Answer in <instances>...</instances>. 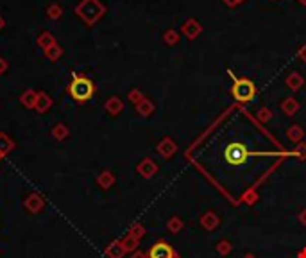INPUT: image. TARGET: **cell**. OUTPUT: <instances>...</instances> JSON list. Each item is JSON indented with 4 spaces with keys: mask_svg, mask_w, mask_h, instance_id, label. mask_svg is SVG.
Masks as SVG:
<instances>
[{
    "mask_svg": "<svg viewBox=\"0 0 306 258\" xmlns=\"http://www.w3.org/2000/svg\"><path fill=\"white\" fill-rule=\"evenodd\" d=\"M122 110H124V103L120 101V97H110V99L106 101V111L110 115L117 117V115L122 113Z\"/></svg>",
    "mask_w": 306,
    "mask_h": 258,
    "instance_id": "17",
    "label": "cell"
},
{
    "mask_svg": "<svg viewBox=\"0 0 306 258\" xmlns=\"http://www.w3.org/2000/svg\"><path fill=\"white\" fill-rule=\"evenodd\" d=\"M166 230H168L172 235H178V233H181L183 230H185V220L178 215H172L166 220Z\"/></svg>",
    "mask_w": 306,
    "mask_h": 258,
    "instance_id": "16",
    "label": "cell"
},
{
    "mask_svg": "<svg viewBox=\"0 0 306 258\" xmlns=\"http://www.w3.org/2000/svg\"><path fill=\"white\" fill-rule=\"evenodd\" d=\"M104 253H106L108 258H124L125 249H124V246H122V240H113V242L106 247Z\"/></svg>",
    "mask_w": 306,
    "mask_h": 258,
    "instance_id": "15",
    "label": "cell"
},
{
    "mask_svg": "<svg viewBox=\"0 0 306 258\" xmlns=\"http://www.w3.org/2000/svg\"><path fill=\"white\" fill-rule=\"evenodd\" d=\"M79 11L81 13H86V15L83 16V18H86L88 22H95V20L98 18V16L104 13V8H102L100 4H98L97 0H84L83 4H81V8H79Z\"/></svg>",
    "mask_w": 306,
    "mask_h": 258,
    "instance_id": "5",
    "label": "cell"
},
{
    "mask_svg": "<svg viewBox=\"0 0 306 258\" xmlns=\"http://www.w3.org/2000/svg\"><path fill=\"white\" fill-rule=\"evenodd\" d=\"M294 156L299 159V162H306V144L301 142L294 147Z\"/></svg>",
    "mask_w": 306,
    "mask_h": 258,
    "instance_id": "28",
    "label": "cell"
},
{
    "mask_svg": "<svg viewBox=\"0 0 306 258\" xmlns=\"http://www.w3.org/2000/svg\"><path fill=\"white\" fill-rule=\"evenodd\" d=\"M115 176H113V172L111 171H102L100 174H98V178H97V183H98V186L100 188H104V190H108V188H111V186L115 185Z\"/></svg>",
    "mask_w": 306,
    "mask_h": 258,
    "instance_id": "19",
    "label": "cell"
},
{
    "mask_svg": "<svg viewBox=\"0 0 306 258\" xmlns=\"http://www.w3.org/2000/svg\"><path fill=\"white\" fill-rule=\"evenodd\" d=\"M215 249H217V253H219L220 256H227V254H231V251H233V242H231V240H227V239H222V240H219V242H217Z\"/></svg>",
    "mask_w": 306,
    "mask_h": 258,
    "instance_id": "20",
    "label": "cell"
},
{
    "mask_svg": "<svg viewBox=\"0 0 306 258\" xmlns=\"http://www.w3.org/2000/svg\"><path fill=\"white\" fill-rule=\"evenodd\" d=\"M199 224H200V228H202L204 232H215V230L220 226L219 213L213 212V210L204 212L202 215H200V219H199Z\"/></svg>",
    "mask_w": 306,
    "mask_h": 258,
    "instance_id": "7",
    "label": "cell"
},
{
    "mask_svg": "<svg viewBox=\"0 0 306 258\" xmlns=\"http://www.w3.org/2000/svg\"><path fill=\"white\" fill-rule=\"evenodd\" d=\"M227 74L233 79V88H231V95L234 97V101L240 104H247L254 99L256 95V84L249 79V77H236L231 70H227Z\"/></svg>",
    "mask_w": 306,
    "mask_h": 258,
    "instance_id": "1",
    "label": "cell"
},
{
    "mask_svg": "<svg viewBox=\"0 0 306 258\" xmlns=\"http://www.w3.org/2000/svg\"><path fill=\"white\" fill-rule=\"evenodd\" d=\"M149 258H181V254L165 240H158L149 249Z\"/></svg>",
    "mask_w": 306,
    "mask_h": 258,
    "instance_id": "4",
    "label": "cell"
},
{
    "mask_svg": "<svg viewBox=\"0 0 306 258\" xmlns=\"http://www.w3.org/2000/svg\"><path fill=\"white\" fill-rule=\"evenodd\" d=\"M299 4H302V6H306V0H297Z\"/></svg>",
    "mask_w": 306,
    "mask_h": 258,
    "instance_id": "38",
    "label": "cell"
},
{
    "mask_svg": "<svg viewBox=\"0 0 306 258\" xmlns=\"http://www.w3.org/2000/svg\"><path fill=\"white\" fill-rule=\"evenodd\" d=\"M287 138L288 142H292V144H301L302 140H304V129L301 127L299 124H292L290 127H287Z\"/></svg>",
    "mask_w": 306,
    "mask_h": 258,
    "instance_id": "12",
    "label": "cell"
},
{
    "mask_svg": "<svg viewBox=\"0 0 306 258\" xmlns=\"http://www.w3.org/2000/svg\"><path fill=\"white\" fill-rule=\"evenodd\" d=\"M156 152H158L161 158L170 159L172 156L176 154V152H178V144H176L174 138L165 137L163 140H159L158 145H156Z\"/></svg>",
    "mask_w": 306,
    "mask_h": 258,
    "instance_id": "6",
    "label": "cell"
},
{
    "mask_svg": "<svg viewBox=\"0 0 306 258\" xmlns=\"http://www.w3.org/2000/svg\"><path fill=\"white\" fill-rule=\"evenodd\" d=\"M52 135H54V137H56V138H59V140H63V138H64V137H66V135H68V129L64 127L63 124H57L56 127H54Z\"/></svg>",
    "mask_w": 306,
    "mask_h": 258,
    "instance_id": "30",
    "label": "cell"
},
{
    "mask_svg": "<svg viewBox=\"0 0 306 258\" xmlns=\"http://www.w3.org/2000/svg\"><path fill=\"white\" fill-rule=\"evenodd\" d=\"M13 147H15V144H13L6 135H0V154H6V152H9Z\"/></svg>",
    "mask_w": 306,
    "mask_h": 258,
    "instance_id": "26",
    "label": "cell"
},
{
    "mask_svg": "<svg viewBox=\"0 0 306 258\" xmlns=\"http://www.w3.org/2000/svg\"><path fill=\"white\" fill-rule=\"evenodd\" d=\"M222 2L227 6V8H236V6L244 4V2H246V0H222Z\"/></svg>",
    "mask_w": 306,
    "mask_h": 258,
    "instance_id": "31",
    "label": "cell"
},
{
    "mask_svg": "<svg viewBox=\"0 0 306 258\" xmlns=\"http://www.w3.org/2000/svg\"><path fill=\"white\" fill-rule=\"evenodd\" d=\"M93 91H95V86L88 77L74 74V81L70 83V86H68V93L72 95L74 101H77V103H86L91 95H93Z\"/></svg>",
    "mask_w": 306,
    "mask_h": 258,
    "instance_id": "2",
    "label": "cell"
},
{
    "mask_svg": "<svg viewBox=\"0 0 306 258\" xmlns=\"http://www.w3.org/2000/svg\"><path fill=\"white\" fill-rule=\"evenodd\" d=\"M154 110H156V106L151 99H144L136 104V111H138V115H142V117H145V118L151 117V115L154 113Z\"/></svg>",
    "mask_w": 306,
    "mask_h": 258,
    "instance_id": "18",
    "label": "cell"
},
{
    "mask_svg": "<svg viewBox=\"0 0 306 258\" xmlns=\"http://www.w3.org/2000/svg\"><path fill=\"white\" fill-rule=\"evenodd\" d=\"M179 40H181V36H179V33L176 29H168L165 30V35H163V42L166 43V45H178Z\"/></svg>",
    "mask_w": 306,
    "mask_h": 258,
    "instance_id": "22",
    "label": "cell"
},
{
    "mask_svg": "<svg viewBox=\"0 0 306 258\" xmlns=\"http://www.w3.org/2000/svg\"><path fill=\"white\" fill-rule=\"evenodd\" d=\"M129 235H132L134 239H138V240H142V237H145V233H147V230H145V226L144 224H140V222H136V224H132L131 226V230H129Z\"/></svg>",
    "mask_w": 306,
    "mask_h": 258,
    "instance_id": "24",
    "label": "cell"
},
{
    "mask_svg": "<svg viewBox=\"0 0 306 258\" xmlns=\"http://www.w3.org/2000/svg\"><path fill=\"white\" fill-rule=\"evenodd\" d=\"M285 84H287L288 90L299 91L302 86H304V77H302L299 72H292V74H288V77L285 79Z\"/></svg>",
    "mask_w": 306,
    "mask_h": 258,
    "instance_id": "13",
    "label": "cell"
},
{
    "mask_svg": "<svg viewBox=\"0 0 306 258\" xmlns=\"http://www.w3.org/2000/svg\"><path fill=\"white\" fill-rule=\"evenodd\" d=\"M2 156H4V154H0V159H2Z\"/></svg>",
    "mask_w": 306,
    "mask_h": 258,
    "instance_id": "39",
    "label": "cell"
},
{
    "mask_svg": "<svg viewBox=\"0 0 306 258\" xmlns=\"http://www.w3.org/2000/svg\"><path fill=\"white\" fill-rule=\"evenodd\" d=\"M249 158V151L246 145H242L240 142H234L229 147L224 151V159L233 167H240L242 164H246V159Z\"/></svg>",
    "mask_w": 306,
    "mask_h": 258,
    "instance_id": "3",
    "label": "cell"
},
{
    "mask_svg": "<svg viewBox=\"0 0 306 258\" xmlns=\"http://www.w3.org/2000/svg\"><path fill=\"white\" fill-rule=\"evenodd\" d=\"M256 120L260 122V124H267V122L272 120V111L268 110L267 106H260L256 110Z\"/></svg>",
    "mask_w": 306,
    "mask_h": 258,
    "instance_id": "23",
    "label": "cell"
},
{
    "mask_svg": "<svg viewBox=\"0 0 306 258\" xmlns=\"http://www.w3.org/2000/svg\"><path fill=\"white\" fill-rule=\"evenodd\" d=\"M242 258H256V256H254V254L253 253H247V254H244V256Z\"/></svg>",
    "mask_w": 306,
    "mask_h": 258,
    "instance_id": "37",
    "label": "cell"
},
{
    "mask_svg": "<svg viewBox=\"0 0 306 258\" xmlns=\"http://www.w3.org/2000/svg\"><path fill=\"white\" fill-rule=\"evenodd\" d=\"M260 201V192L258 188H249L242 194V198L238 201V205H246V206H254L256 203Z\"/></svg>",
    "mask_w": 306,
    "mask_h": 258,
    "instance_id": "14",
    "label": "cell"
},
{
    "mask_svg": "<svg viewBox=\"0 0 306 258\" xmlns=\"http://www.w3.org/2000/svg\"><path fill=\"white\" fill-rule=\"evenodd\" d=\"M297 258H306V247H302L301 251L297 253Z\"/></svg>",
    "mask_w": 306,
    "mask_h": 258,
    "instance_id": "35",
    "label": "cell"
},
{
    "mask_svg": "<svg viewBox=\"0 0 306 258\" xmlns=\"http://www.w3.org/2000/svg\"><path fill=\"white\" fill-rule=\"evenodd\" d=\"M36 101H38V95L34 93V91H27V93L22 95V104L27 108L36 106Z\"/></svg>",
    "mask_w": 306,
    "mask_h": 258,
    "instance_id": "25",
    "label": "cell"
},
{
    "mask_svg": "<svg viewBox=\"0 0 306 258\" xmlns=\"http://www.w3.org/2000/svg\"><path fill=\"white\" fill-rule=\"evenodd\" d=\"M181 33L188 40H197L200 36V33H202V25H200V23L197 22L195 18H188L181 25Z\"/></svg>",
    "mask_w": 306,
    "mask_h": 258,
    "instance_id": "9",
    "label": "cell"
},
{
    "mask_svg": "<svg viewBox=\"0 0 306 258\" xmlns=\"http://www.w3.org/2000/svg\"><path fill=\"white\" fill-rule=\"evenodd\" d=\"M297 57H299V61H302V63H306V43L301 47V49L297 50Z\"/></svg>",
    "mask_w": 306,
    "mask_h": 258,
    "instance_id": "32",
    "label": "cell"
},
{
    "mask_svg": "<svg viewBox=\"0 0 306 258\" xmlns=\"http://www.w3.org/2000/svg\"><path fill=\"white\" fill-rule=\"evenodd\" d=\"M52 104V101L49 99V95H45V93H40L38 95V101H36V108H38L40 111H45L47 108Z\"/></svg>",
    "mask_w": 306,
    "mask_h": 258,
    "instance_id": "27",
    "label": "cell"
},
{
    "mask_svg": "<svg viewBox=\"0 0 306 258\" xmlns=\"http://www.w3.org/2000/svg\"><path fill=\"white\" fill-rule=\"evenodd\" d=\"M23 205H25V208L29 210L30 213H38L40 210H43V206H45V199H43L40 194H30V196H27Z\"/></svg>",
    "mask_w": 306,
    "mask_h": 258,
    "instance_id": "10",
    "label": "cell"
},
{
    "mask_svg": "<svg viewBox=\"0 0 306 258\" xmlns=\"http://www.w3.org/2000/svg\"><path fill=\"white\" fill-rule=\"evenodd\" d=\"M129 258H149V254L144 253V251H138V249H136L134 253H131V256H129Z\"/></svg>",
    "mask_w": 306,
    "mask_h": 258,
    "instance_id": "34",
    "label": "cell"
},
{
    "mask_svg": "<svg viewBox=\"0 0 306 258\" xmlns=\"http://www.w3.org/2000/svg\"><path fill=\"white\" fill-rule=\"evenodd\" d=\"M136 172H138L142 178L151 179V178H154L156 172H158V164H156L152 158H144L140 164L136 165Z\"/></svg>",
    "mask_w": 306,
    "mask_h": 258,
    "instance_id": "8",
    "label": "cell"
},
{
    "mask_svg": "<svg viewBox=\"0 0 306 258\" xmlns=\"http://www.w3.org/2000/svg\"><path fill=\"white\" fill-rule=\"evenodd\" d=\"M144 99H145V97H144V93H142L140 90H136V88H134V90L129 91V101H131V103L134 104V106H136L138 103H140V101H144Z\"/></svg>",
    "mask_w": 306,
    "mask_h": 258,
    "instance_id": "29",
    "label": "cell"
},
{
    "mask_svg": "<svg viewBox=\"0 0 306 258\" xmlns=\"http://www.w3.org/2000/svg\"><path fill=\"white\" fill-rule=\"evenodd\" d=\"M4 70H6V61H2V59H0V74L4 72Z\"/></svg>",
    "mask_w": 306,
    "mask_h": 258,
    "instance_id": "36",
    "label": "cell"
},
{
    "mask_svg": "<svg viewBox=\"0 0 306 258\" xmlns=\"http://www.w3.org/2000/svg\"><path fill=\"white\" fill-rule=\"evenodd\" d=\"M297 220H299V222H301V226H306V208H304V210H301V212H299Z\"/></svg>",
    "mask_w": 306,
    "mask_h": 258,
    "instance_id": "33",
    "label": "cell"
},
{
    "mask_svg": "<svg viewBox=\"0 0 306 258\" xmlns=\"http://www.w3.org/2000/svg\"><path fill=\"white\" fill-rule=\"evenodd\" d=\"M138 242L140 240L138 239H134L132 235H125L124 239H122V246H124V249H125V253H134L136 251V247H138Z\"/></svg>",
    "mask_w": 306,
    "mask_h": 258,
    "instance_id": "21",
    "label": "cell"
},
{
    "mask_svg": "<svg viewBox=\"0 0 306 258\" xmlns=\"http://www.w3.org/2000/svg\"><path fill=\"white\" fill-rule=\"evenodd\" d=\"M301 110V104L295 97H287V99L281 101V111H283L287 117H294L297 115V111Z\"/></svg>",
    "mask_w": 306,
    "mask_h": 258,
    "instance_id": "11",
    "label": "cell"
}]
</instances>
